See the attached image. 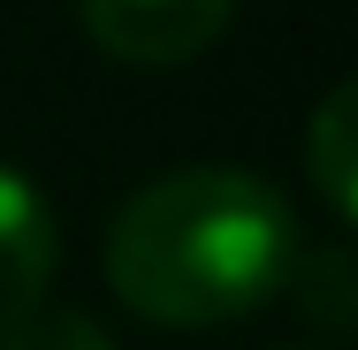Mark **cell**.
Listing matches in <instances>:
<instances>
[{"label": "cell", "instance_id": "obj_1", "mask_svg": "<svg viewBox=\"0 0 358 350\" xmlns=\"http://www.w3.org/2000/svg\"><path fill=\"white\" fill-rule=\"evenodd\" d=\"M305 236L282 191L244 168H183L107 228V282L152 328H221L289 289Z\"/></svg>", "mask_w": 358, "mask_h": 350}, {"label": "cell", "instance_id": "obj_2", "mask_svg": "<svg viewBox=\"0 0 358 350\" xmlns=\"http://www.w3.org/2000/svg\"><path fill=\"white\" fill-rule=\"evenodd\" d=\"M76 15L107 61L176 69V61H199L229 31L236 0H76Z\"/></svg>", "mask_w": 358, "mask_h": 350}, {"label": "cell", "instance_id": "obj_3", "mask_svg": "<svg viewBox=\"0 0 358 350\" xmlns=\"http://www.w3.org/2000/svg\"><path fill=\"white\" fill-rule=\"evenodd\" d=\"M54 259H62V236H54V206L31 175L0 168V328L23 320L46 282H54Z\"/></svg>", "mask_w": 358, "mask_h": 350}, {"label": "cell", "instance_id": "obj_4", "mask_svg": "<svg viewBox=\"0 0 358 350\" xmlns=\"http://www.w3.org/2000/svg\"><path fill=\"white\" fill-rule=\"evenodd\" d=\"M305 175H313L328 221L351 228V213H358V84H351V76L313 107V130H305Z\"/></svg>", "mask_w": 358, "mask_h": 350}, {"label": "cell", "instance_id": "obj_5", "mask_svg": "<svg viewBox=\"0 0 358 350\" xmlns=\"http://www.w3.org/2000/svg\"><path fill=\"white\" fill-rule=\"evenodd\" d=\"M0 350H115V335L92 320V312H69V305H31L23 320L0 328Z\"/></svg>", "mask_w": 358, "mask_h": 350}, {"label": "cell", "instance_id": "obj_6", "mask_svg": "<svg viewBox=\"0 0 358 350\" xmlns=\"http://www.w3.org/2000/svg\"><path fill=\"white\" fill-rule=\"evenodd\" d=\"M289 289H297V305L320 320V328H351V297H358V282H351V259L343 251H297V267H289Z\"/></svg>", "mask_w": 358, "mask_h": 350}]
</instances>
